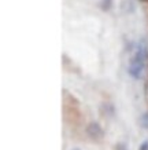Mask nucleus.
I'll return each mask as SVG.
<instances>
[{
  "label": "nucleus",
  "instance_id": "f257e3e1",
  "mask_svg": "<svg viewBox=\"0 0 148 150\" xmlns=\"http://www.w3.org/2000/svg\"><path fill=\"white\" fill-rule=\"evenodd\" d=\"M145 58H147V48L144 46V43H140L137 48H136L132 59H130V65H129L130 76H133L135 79H140L143 76Z\"/></svg>",
  "mask_w": 148,
  "mask_h": 150
},
{
  "label": "nucleus",
  "instance_id": "f03ea898",
  "mask_svg": "<svg viewBox=\"0 0 148 150\" xmlns=\"http://www.w3.org/2000/svg\"><path fill=\"white\" fill-rule=\"evenodd\" d=\"M88 132L95 138H100L103 135V132H102V129H100V127H99L97 124H90L89 128H88Z\"/></svg>",
  "mask_w": 148,
  "mask_h": 150
},
{
  "label": "nucleus",
  "instance_id": "7ed1b4c3",
  "mask_svg": "<svg viewBox=\"0 0 148 150\" xmlns=\"http://www.w3.org/2000/svg\"><path fill=\"white\" fill-rule=\"evenodd\" d=\"M147 146H148V143H144L143 147H141V150H147Z\"/></svg>",
  "mask_w": 148,
  "mask_h": 150
},
{
  "label": "nucleus",
  "instance_id": "20e7f679",
  "mask_svg": "<svg viewBox=\"0 0 148 150\" xmlns=\"http://www.w3.org/2000/svg\"><path fill=\"white\" fill-rule=\"evenodd\" d=\"M74 150H78V149H74Z\"/></svg>",
  "mask_w": 148,
  "mask_h": 150
}]
</instances>
